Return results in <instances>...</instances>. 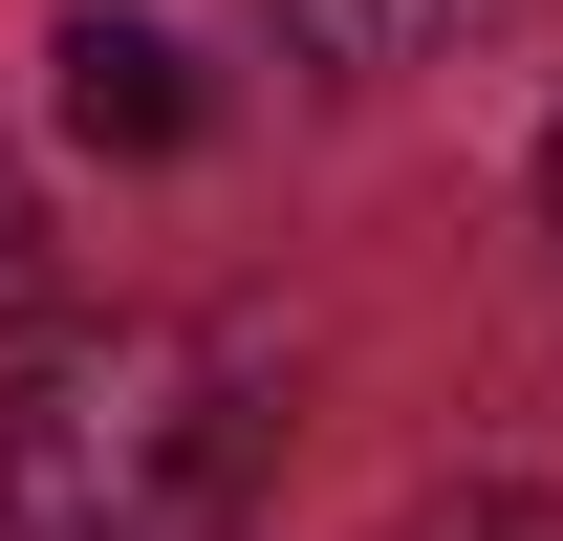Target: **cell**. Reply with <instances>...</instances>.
Wrapping results in <instances>:
<instances>
[{
	"instance_id": "cell-1",
	"label": "cell",
	"mask_w": 563,
	"mask_h": 541,
	"mask_svg": "<svg viewBox=\"0 0 563 541\" xmlns=\"http://www.w3.org/2000/svg\"><path fill=\"white\" fill-rule=\"evenodd\" d=\"M261 498V390L217 325H66L0 390V541H239Z\"/></svg>"
},
{
	"instance_id": "cell-5",
	"label": "cell",
	"mask_w": 563,
	"mask_h": 541,
	"mask_svg": "<svg viewBox=\"0 0 563 541\" xmlns=\"http://www.w3.org/2000/svg\"><path fill=\"white\" fill-rule=\"evenodd\" d=\"M433 541H563V498H455Z\"/></svg>"
},
{
	"instance_id": "cell-2",
	"label": "cell",
	"mask_w": 563,
	"mask_h": 541,
	"mask_svg": "<svg viewBox=\"0 0 563 541\" xmlns=\"http://www.w3.org/2000/svg\"><path fill=\"white\" fill-rule=\"evenodd\" d=\"M44 66H66V131L87 152H196V44H174V22H109V0H66V44H44Z\"/></svg>"
},
{
	"instance_id": "cell-3",
	"label": "cell",
	"mask_w": 563,
	"mask_h": 541,
	"mask_svg": "<svg viewBox=\"0 0 563 541\" xmlns=\"http://www.w3.org/2000/svg\"><path fill=\"white\" fill-rule=\"evenodd\" d=\"M325 66H390V44H433V22H477V0H282Z\"/></svg>"
},
{
	"instance_id": "cell-4",
	"label": "cell",
	"mask_w": 563,
	"mask_h": 541,
	"mask_svg": "<svg viewBox=\"0 0 563 541\" xmlns=\"http://www.w3.org/2000/svg\"><path fill=\"white\" fill-rule=\"evenodd\" d=\"M44 303V196H22V152H0V325Z\"/></svg>"
},
{
	"instance_id": "cell-6",
	"label": "cell",
	"mask_w": 563,
	"mask_h": 541,
	"mask_svg": "<svg viewBox=\"0 0 563 541\" xmlns=\"http://www.w3.org/2000/svg\"><path fill=\"white\" fill-rule=\"evenodd\" d=\"M542 217H563V152H542Z\"/></svg>"
}]
</instances>
